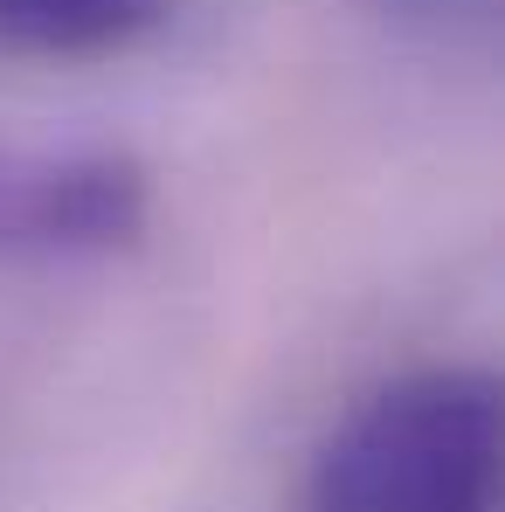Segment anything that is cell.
<instances>
[{"label":"cell","mask_w":505,"mask_h":512,"mask_svg":"<svg viewBox=\"0 0 505 512\" xmlns=\"http://www.w3.org/2000/svg\"><path fill=\"white\" fill-rule=\"evenodd\" d=\"M305 512H499V381L422 367L353 402L312 457Z\"/></svg>","instance_id":"1"},{"label":"cell","mask_w":505,"mask_h":512,"mask_svg":"<svg viewBox=\"0 0 505 512\" xmlns=\"http://www.w3.org/2000/svg\"><path fill=\"white\" fill-rule=\"evenodd\" d=\"M167 0H0V56L90 63L153 35Z\"/></svg>","instance_id":"2"}]
</instances>
